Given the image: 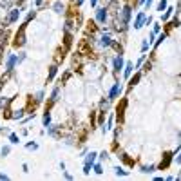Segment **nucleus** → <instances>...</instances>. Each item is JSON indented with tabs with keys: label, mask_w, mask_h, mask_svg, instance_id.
<instances>
[{
	"label": "nucleus",
	"mask_w": 181,
	"mask_h": 181,
	"mask_svg": "<svg viewBox=\"0 0 181 181\" xmlns=\"http://www.w3.org/2000/svg\"><path fill=\"white\" fill-rule=\"evenodd\" d=\"M9 152H11V147H9V145H5V147H2V156H4V158H5V156L9 154Z\"/></svg>",
	"instance_id": "obj_23"
},
{
	"label": "nucleus",
	"mask_w": 181,
	"mask_h": 181,
	"mask_svg": "<svg viewBox=\"0 0 181 181\" xmlns=\"http://www.w3.org/2000/svg\"><path fill=\"white\" fill-rule=\"evenodd\" d=\"M167 5H169V2H167V0H160V4L156 5V11H160V13H163V11L167 9Z\"/></svg>",
	"instance_id": "obj_14"
},
{
	"label": "nucleus",
	"mask_w": 181,
	"mask_h": 181,
	"mask_svg": "<svg viewBox=\"0 0 181 181\" xmlns=\"http://www.w3.org/2000/svg\"><path fill=\"white\" fill-rule=\"evenodd\" d=\"M53 9H54V11H56V13H60V11H62V9H63V5H62V2H56V4H54V7H53Z\"/></svg>",
	"instance_id": "obj_24"
},
{
	"label": "nucleus",
	"mask_w": 181,
	"mask_h": 181,
	"mask_svg": "<svg viewBox=\"0 0 181 181\" xmlns=\"http://www.w3.org/2000/svg\"><path fill=\"white\" fill-rule=\"evenodd\" d=\"M96 2H98V0H91V5H92V7H96Z\"/></svg>",
	"instance_id": "obj_32"
},
{
	"label": "nucleus",
	"mask_w": 181,
	"mask_h": 181,
	"mask_svg": "<svg viewBox=\"0 0 181 181\" xmlns=\"http://www.w3.org/2000/svg\"><path fill=\"white\" fill-rule=\"evenodd\" d=\"M145 20H147V15H145L143 11H140V13L136 15V20H134V29H141L143 24H145Z\"/></svg>",
	"instance_id": "obj_4"
},
{
	"label": "nucleus",
	"mask_w": 181,
	"mask_h": 181,
	"mask_svg": "<svg viewBox=\"0 0 181 181\" xmlns=\"http://www.w3.org/2000/svg\"><path fill=\"white\" fill-rule=\"evenodd\" d=\"M174 154H176V158H174V163L181 165V152H174Z\"/></svg>",
	"instance_id": "obj_28"
},
{
	"label": "nucleus",
	"mask_w": 181,
	"mask_h": 181,
	"mask_svg": "<svg viewBox=\"0 0 181 181\" xmlns=\"http://www.w3.org/2000/svg\"><path fill=\"white\" fill-rule=\"evenodd\" d=\"M149 47H150V42H149V40H143V44H141V53H145Z\"/></svg>",
	"instance_id": "obj_21"
},
{
	"label": "nucleus",
	"mask_w": 181,
	"mask_h": 181,
	"mask_svg": "<svg viewBox=\"0 0 181 181\" xmlns=\"http://www.w3.org/2000/svg\"><path fill=\"white\" fill-rule=\"evenodd\" d=\"M170 161H172V152H165V154H163V160H161V163L158 165V169H160V170L167 169V167L170 165Z\"/></svg>",
	"instance_id": "obj_5"
},
{
	"label": "nucleus",
	"mask_w": 181,
	"mask_h": 181,
	"mask_svg": "<svg viewBox=\"0 0 181 181\" xmlns=\"http://www.w3.org/2000/svg\"><path fill=\"white\" fill-rule=\"evenodd\" d=\"M176 11H178V13H181V0H178V5H176Z\"/></svg>",
	"instance_id": "obj_30"
},
{
	"label": "nucleus",
	"mask_w": 181,
	"mask_h": 181,
	"mask_svg": "<svg viewBox=\"0 0 181 181\" xmlns=\"http://www.w3.org/2000/svg\"><path fill=\"white\" fill-rule=\"evenodd\" d=\"M56 71H58V67H56V65H53V67H51V69H49V78H47V80H49V82H51V80H53V78H54V74H56Z\"/></svg>",
	"instance_id": "obj_17"
},
{
	"label": "nucleus",
	"mask_w": 181,
	"mask_h": 181,
	"mask_svg": "<svg viewBox=\"0 0 181 181\" xmlns=\"http://www.w3.org/2000/svg\"><path fill=\"white\" fill-rule=\"evenodd\" d=\"M91 169H92V165H87V163H83V174H85V176L91 172Z\"/></svg>",
	"instance_id": "obj_25"
},
{
	"label": "nucleus",
	"mask_w": 181,
	"mask_h": 181,
	"mask_svg": "<svg viewBox=\"0 0 181 181\" xmlns=\"http://www.w3.org/2000/svg\"><path fill=\"white\" fill-rule=\"evenodd\" d=\"M165 38H167V33H161V34H160V38H158V42H156L154 45H156V47H158V45H161V42H163Z\"/></svg>",
	"instance_id": "obj_20"
},
{
	"label": "nucleus",
	"mask_w": 181,
	"mask_h": 181,
	"mask_svg": "<svg viewBox=\"0 0 181 181\" xmlns=\"http://www.w3.org/2000/svg\"><path fill=\"white\" fill-rule=\"evenodd\" d=\"M140 78H141V73H136V76H134V78H129V80H131V89H132V87L140 82Z\"/></svg>",
	"instance_id": "obj_15"
},
{
	"label": "nucleus",
	"mask_w": 181,
	"mask_h": 181,
	"mask_svg": "<svg viewBox=\"0 0 181 181\" xmlns=\"http://www.w3.org/2000/svg\"><path fill=\"white\" fill-rule=\"evenodd\" d=\"M13 44H15V47H20V45H24V44H25V38H24V27L20 29V34L16 33V36H15V42H13Z\"/></svg>",
	"instance_id": "obj_8"
},
{
	"label": "nucleus",
	"mask_w": 181,
	"mask_h": 181,
	"mask_svg": "<svg viewBox=\"0 0 181 181\" xmlns=\"http://www.w3.org/2000/svg\"><path fill=\"white\" fill-rule=\"evenodd\" d=\"M42 2H44V0H36V5H40V4H42Z\"/></svg>",
	"instance_id": "obj_34"
},
{
	"label": "nucleus",
	"mask_w": 181,
	"mask_h": 181,
	"mask_svg": "<svg viewBox=\"0 0 181 181\" xmlns=\"http://www.w3.org/2000/svg\"><path fill=\"white\" fill-rule=\"evenodd\" d=\"M18 16H20V11H18V9H13L11 15H9V18H7V22H16Z\"/></svg>",
	"instance_id": "obj_13"
},
{
	"label": "nucleus",
	"mask_w": 181,
	"mask_h": 181,
	"mask_svg": "<svg viewBox=\"0 0 181 181\" xmlns=\"http://www.w3.org/2000/svg\"><path fill=\"white\" fill-rule=\"evenodd\" d=\"M174 11H176L174 7H169V5H167V9H165V15H161V20H163V22H169V20L172 18Z\"/></svg>",
	"instance_id": "obj_9"
},
{
	"label": "nucleus",
	"mask_w": 181,
	"mask_h": 181,
	"mask_svg": "<svg viewBox=\"0 0 181 181\" xmlns=\"http://www.w3.org/2000/svg\"><path fill=\"white\" fill-rule=\"evenodd\" d=\"M49 123H51V114H49V111H45V114H44V125L49 127Z\"/></svg>",
	"instance_id": "obj_18"
},
{
	"label": "nucleus",
	"mask_w": 181,
	"mask_h": 181,
	"mask_svg": "<svg viewBox=\"0 0 181 181\" xmlns=\"http://www.w3.org/2000/svg\"><path fill=\"white\" fill-rule=\"evenodd\" d=\"M160 31H161V25H160V24H154V27H152V33H154V34H158Z\"/></svg>",
	"instance_id": "obj_26"
},
{
	"label": "nucleus",
	"mask_w": 181,
	"mask_h": 181,
	"mask_svg": "<svg viewBox=\"0 0 181 181\" xmlns=\"http://www.w3.org/2000/svg\"><path fill=\"white\" fill-rule=\"evenodd\" d=\"M107 7H100V9H96V22L98 24H105V20H107Z\"/></svg>",
	"instance_id": "obj_3"
},
{
	"label": "nucleus",
	"mask_w": 181,
	"mask_h": 181,
	"mask_svg": "<svg viewBox=\"0 0 181 181\" xmlns=\"http://www.w3.org/2000/svg\"><path fill=\"white\" fill-rule=\"evenodd\" d=\"M121 91H123L121 83H118V82H116V83H114V85L109 89V94H107V98H109V100H116V98L121 94Z\"/></svg>",
	"instance_id": "obj_1"
},
{
	"label": "nucleus",
	"mask_w": 181,
	"mask_h": 181,
	"mask_svg": "<svg viewBox=\"0 0 181 181\" xmlns=\"http://www.w3.org/2000/svg\"><path fill=\"white\" fill-rule=\"evenodd\" d=\"M80 4H83V0H76V5H80Z\"/></svg>",
	"instance_id": "obj_33"
},
{
	"label": "nucleus",
	"mask_w": 181,
	"mask_h": 181,
	"mask_svg": "<svg viewBox=\"0 0 181 181\" xmlns=\"http://www.w3.org/2000/svg\"><path fill=\"white\" fill-rule=\"evenodd\" d=\"M123 65H125V60H123V56H121V54H118V56L112 60V69H114V73L123 71Z\"/></svg>",
	"instance_id": "obj_2"
},
{
	"label": "nucleus",
	"mask_w": 181,
	"mask_h": 181,
	"mask_svg": "<svg viewBox=\"0 0 181 181\" xmlns=\"http://www.w3.org/2000/svg\"><path fill=\"white\" fill-rule=\"evenodd\" d=\"M0 179H7V174H0Z\"/></svg>",
	"instance_id": "obj_31"
},
{
	"label": "nucleus",
	"mask_w": 181,
	"mask_h": 181,
	"mask_svg": "<svg viewBox=\"0 0 181 181\" xmlns=\"http://www.w3.org/2000/svg\"><path fill=\"white\" fill-rule=\"evenodd\" d=\"M92 169H94V172H96V174H103V165H102V163H94V165H92Z\"/></svg>",
	"instance_id": "obj_16"
},
{
	"label": "nucleus",
	"mask_w": 181,
	"mask_h": 181,
	"mask_svg": "<svg viewBox=\"0 0 181 181\" xmlns=\"http://www.w3.org/2000/svg\"><path fill=\"white\" fill-rule=\"evenodd\" d=\"M9 141H11V143H18V141H20V138H18L16 134H13V132H11V134H9Z\"/></svg>",
	"instance_id": "obj_22"
},
{
	"label": "nucleus",
	"mask_w": 181,
	"mask_h": 181,
	"mask_svg": "<svg viewBox=\"0 0 181 181\" xmlns=\"http://www.w3.org/2000/svg\"><path fill=\"white\" fill-rule=\"evenodd\" d=\"M140 170H141L143 174H152V172L156 170V165H143Z\"/></svg>",
	"instance_id": "obj_12"
},
{
	"label": "nucleus",
	"mask_w": 181,
	"mask_h": 181,
	"mask_svg": "<svg viewBox=\"0 0 181 181\" xmlns=\"http://www.w3.org/2000/svg\"><path fill=\"white\" fill-rule=\"evenodd\" d=\"M100 45H102V47H111V45H112V38L107 36V34H103V36L100 38Z\"/></svg>",
	"instance_id": "obj_10"
},
{
	"label": "nucleus",
	"mask_w": 181,
	"mask_h": 181,
	"mask_svg": "<svg viewBox=\"0 0 181 181\" xmlns=\"http://www.w3.org/2000/svg\"><path fill=\"white\" fill-rule=\"evenodd\" d=\"M152 2H154V0H147V2H145V7H147V9H149V7H150V5H152Z\"/></svg>",
	"instance_id": "obj_29"
},
{
	"label": "nucleus",
	"mask_w": 181,
	"mask_h": 181,
	"mask_svg": "<svg viewBox=\"0 0 181 181\" xmlns=\"http://www.w3.org/2000/svg\"><path fill=\"white\" fill-rule=\"evenodd\" d=\"M96 156H98L96 152H89V154L85 156V163H87V165H94V163H96Z\"/></svg>",
	"instance_id": "obj_11"
},
{
	"label": "nucleus",
	"mask_w": 181,
	"mask_h": 181,
	"mask_svg": "<svg viewBox=\"0 0 181 181\" xmlns=\"http://www.w3.org/2000/svg\"><path fill=\"white\" fill-rule=\"evenodd\" d=\"M114 170H116V176H123V178H125V176H129V172H127V170H123L121 167H116Z\"/></svg>",
	"instance_id": "obj_19"
},
{
	"label": "nucleus",
	"mask_w": 181,
	"mask_h": 181,
	"mask_svg": "<svg viewBox=\"0 0 181 181\" xmlns=\"http://www.w3.org/2000/svg\"><path fill=\"white\" fill-rule=\"evenodd\" d=\"M25 147H27L29 150H36V149H38V143H27Z\"/></svg>",
	"instance_id": "obj_27"
},
{
	"label": "nucleus",
	"mask_w": 181,
	"mask_h": 181,
	"mask_svg": "<svg viewBox=\"0 0 181 181\" xmlns=\"http://www.w3.org/2000/svg\"><path fill=\"white\" fill-rule=\"evenodd\" d=\"M16 63H18V62H16V56H15V54H9L7 60H5V71H13Z\"/></svg>",
	"instance_id": "obj_7"
},
{
	"label": "nucleus",
	"mask_w": 181,
	"mask_h": 181,
	"mask_svg": "<svg viewBox=\"0 0 181 181\" xmlns=\"http://www.w3.org/2000/svg\"><path fill=\"white\" fill-rule=\"evenodd\" d=\"M132 71H134V63L132 62H125V65H123V78L129 80L132 76Z\"/></svg>",
	"instance_id": "obj_6"
}]
</instances>
